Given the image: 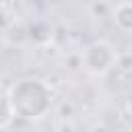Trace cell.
Listing matches in <instances>:
<instances>
[{"mask_svg":"<svg viewBox=\"0 0 132 132\" xmlns=\"http://www.w3.org/2000/svg\"><path fill=\"white\" fill-rule=\"evenodd\" d=\"M116 60H118V54H116L113 45L107 41H93L82 52V64H85L87 72H91L95 76H103L107 70H111Z\"/></svg>","mask_w":132,"mask_h":132,"instance_id":"2","label":"cell"},{"mask_svg":"<svg viewBox=\"0 0 132 132\" xmlns=\"http://www.w3.org/2000/svg\"><path fill=\"white\" fill-rule=\"evenodd\" d=\"M52 89L39 78H21L8 91V109L23 120H39L52 107Z\"/></svg>","mask_w":132,"mask_h":132,"instance_id":"1","label":"cell"},{"mask_svg":"<svg viewBox=\"0 0 132 132\" xmlns=\"http://www.w3.org/2000/svg\"><path fill=\"white\" fill-rule=\"evenodd\" d=\"M113 23L122 31H132V2H120L113 6Z\"/></svg>","mask_w":132,"mask_h":132,"instance_id":"3","label":"cell"}]
</instances>
